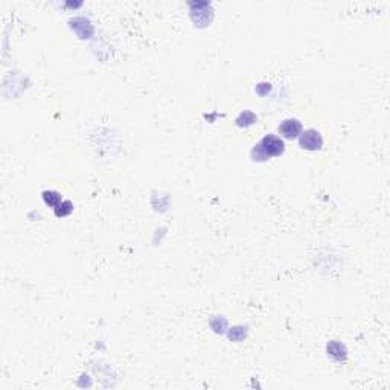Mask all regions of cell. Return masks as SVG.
I'll use <instances>...</instances> for the list:
<instances>
[{"label": "cell", "instance_id": "6da1fadb", "mask_svg": "<svg viewBox=\"0 0 390 390\" xmlns=\"http://www.w3.org/2000/svg\"><path fill=\"white\" fill-rule=\"evenodd\" d=\"M284 149H285V145H284L282 139H279L277 136L268 134L258 145H255V148L252 151V157L255 160H267L270 157L280 156L284 153Z\"/></svg>", "mask_w": 390, "mask_h": 390}, {"label": "cell", "instance_id": "7a4b0ae2", "mask_svg": "<svg viewBox=\"0 0 390 390\" xmlns=\"http://www.w3.org/2000/svg\"><path fill=\"white\" fill-rule=\"evenodd\" d=\"M299 145L304 148V149H308V151H317L322 148L323 145V139L320 136V133L316 130H307L299 139Z\"/></svg>", "mask_w": 390, "mask_h": 390}, {"label": "cell", "instance_id": "3957f363", "mask_svg": "<svg viewBox=\"0 0 390 390\" xmlns=\"http://www.w3.org/2000/svg\"><path fill=\"white\" fill-rule=\"evenodd\" d=\"M302 131V124L297 119H287L279 125V133L287 139H296Z\"/></svg>", "mask_w": 390, "mask_h": 390}, {"label": "cell", "instance_id": "277c9868", "mask_svg": "<svg viewBox=\"0 0 390 390\" xmlns=\"http://www.w3.org/2000/svg\"><path fill=\"white\" fill-rule=\"evenodd\" d=\"M328 354L335 360V361H344L346 360V355H348V351L346 348L338 343V341H332L328 344Z\"/></svg>", "mask_w": 390, "mask_h": 390}, {"label": "cell", "instance_id": "5b68a950", "mask_svg": "<svg viewBox=\"0 0 390 390\" xmlns=\"http://www.w3.org/2000/svg\"><path fill=\"white\" fill-rule=\"evenodd\" d=\"M43 200H45L46 204H49L52 207H57L61 203V197L55 191H45L43 192Z\"/></svg>", "mask_w": 390, "mask_h": 390}, {"label": "cell", "instance_id": "8992f818", "mask_svg": "<svg viewBox=\"0 0 390 390\" xmlns=\"http://www.w3.org/2000/svg\"><path fill=\"white\" fill-rule=\"evenodd\" d=\"M72 210H73V206H72V203H70V201H61V203L55 207V215L61 218V216L69 215Z\"/></svg>", "mask_w": 390, "mask_h": 390}]
</instances>
